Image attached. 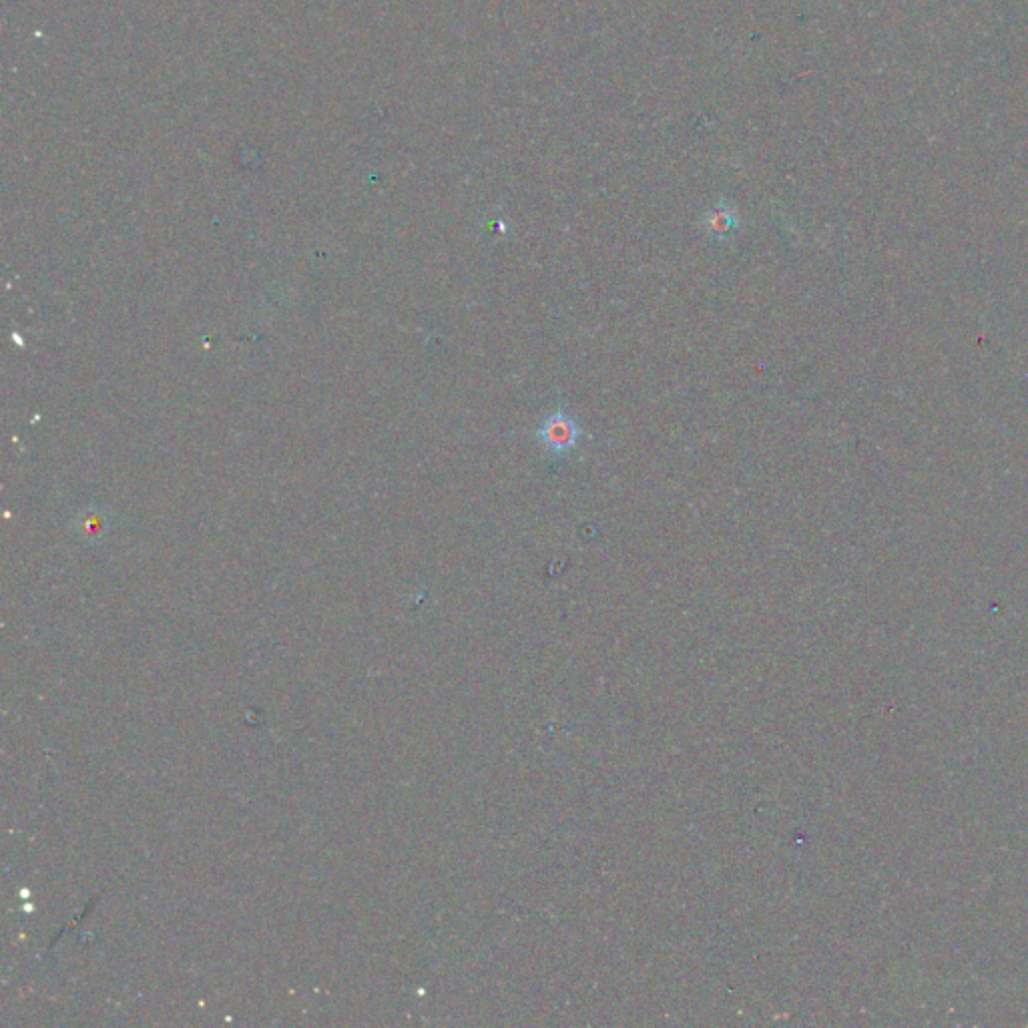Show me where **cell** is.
<instances>
[{
    "label": "cell",
    "instance_id": "1",
    "mask_svg": "<svg viewBox=\"0 0 1028 1028\" xmlns=\"http://www.w3.org/2000/svg\"><path fill=\"white\" fill-rule=\"evenodd\" d=\"M581 436H583V428L565 410L551 412L539 424V430H537V438L541 440V444L545 446V450L551 456H561V454L573 450Z\"/></svg>",
    "mask_w": 1028,
    "mask_h": 1028
},
{
    "label": "cell",
    "instance_id": "2",
    "mask_svg": "<svg viewBox=\"0 0 1028 1028\" xmlns=\"http://www.w3.org/2000/svg\"><path fill=\"white\" fill-rule=\"evenodd\" d=\"M703 227H705V233L713 241H727V239H731L737 233L739 217L729 207H715L713 211H709L705 215Z\"/></svg>",
    "mask_w": 1028,
    "mask_h": 1028
}]
</instances>
